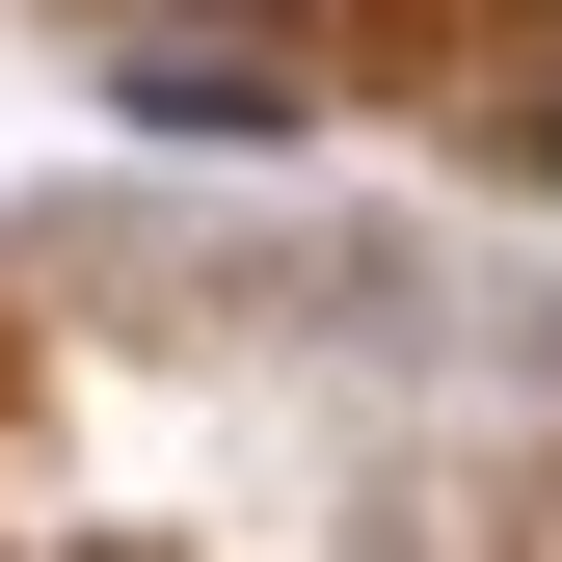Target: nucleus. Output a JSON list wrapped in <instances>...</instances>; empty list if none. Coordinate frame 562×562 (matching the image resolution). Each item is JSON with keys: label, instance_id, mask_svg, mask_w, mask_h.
<instances>
[{"label": "nucleus", "instance_id": "nucleus-1", "mask_svg": "<svg viewBox=\"0 0 562 562\" xmlns=\"http://www.w3.org/2000/svg\"><path fill=\"white\" fill-rule=\"evenodd\" d=\"M134 108H161V134H215V161H241V134H295V81H268V54H215V27H161V54H134Z\"/></svg>", "mask_w": 562, "mask_h": 562}, {"label": "nucleus", "instance_id": "nucleus-2", "mask_svg": "<svg viewBox=\"0 0 562 562\" xmlns=\"http://www.w3.org/2000/svg\"><path fill=\"white\" fill-rule=\"evenodd\" d=\"M536 188H562V81H536Z\"/></svg>", "mask_w": 562, "mask_h": 562}]
</instances>
